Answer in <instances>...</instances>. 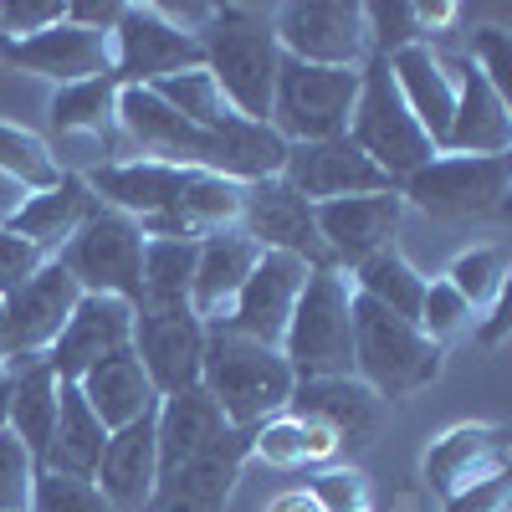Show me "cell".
<instances>
[{"instance_id": "cell-53", "label": "cell", "mask_w": 512, "mask_h": 512, "mask_svg": "<svg viewBox=\"0 0 512 512\" xmlns=\"http://www.w3.org/2000/svg\"><path fill=\"white\" fill-rule=\"evenodd\" d=\"M267 512H318V502H313L303 487H297V492H282V497H272V502H267Z\"/></svg>"}, {"instance_id": "cell-4", "label": "cell", "mask_w": 512, "mask_h": 512, "mask_svg": "<svg viewBox=\"0 0 512 512\" xmlns=\"http://www.w3.org/2000/svg\"><path fill=\"white\" fill-rule=\"evenodd\" d=\"M354 287L344 272L313 267L277 354L287 359L292 379H338L354 374Z\"/></svg>"}, {"instance_id": "cell-6", "label": "cell", "mask_w": 512, "mask_h": 512, "mask_svg": "<svg viewBox=\"0 0 512 512\" xmlns=\"http://www.w3.org/2000/svg\"><path fill=\"white\" fill-rule=\"evenodd\" d=\"M359 98V67H308L282 57L267 128L282 144H323L349 134V113Z\"/></svg>"}, {"instance_id": "cell-41", "label": "cell", "mask_w": 512, "mask_h": 512, "mask_svg": "<svg viewBox=\"0 0 512 512\" xmlns=\"http://www.w3.org/2000/svg\"><path fill=\"white\" fill-rule=\"evenodd\" d=\"M446 282L461 292V303L472 313H487L507 297V251L502 246H466L446 267Z\"/></svg>"}, {"instance_id": "cell-33", "label": "cell", "mask_w": 512, "mask_h": 512, "mask_svg": "<svg viewBox=\"0 0 512 512\" xmlns=\"http://www.w3.org/2000/svg\"><path fill=\"white\" fill-rule=\"evenodd\" d=\"M226 431V415L216 410L200 384L195 390H180V395H164L159 410H154V446H159V472L180 466L190 456H200L210 441Z\"/></svg>"}, {"instance_id": "cell-11", "label": "cell", "mask_w": 512, "mask_h": 512, "mask_svg": "<svg viewBox=\"0 0 512 512\" xmlns=\"http://www.w3.org/2000/svg\"><path fill=\"white\" fill-rule=\"evenodd\" d=\"M512 466V431L497 420H466L441 431L431 446H425L420 477L441 502L472 492L482 482H502Z\"/></svg>"}, {"instance_id": "cell-13", "label": "cell", "mask_w": 512, "mask_h": 512, "mask_svg": "<svg viewBox=\"0 0 512 512\" xmlns=\"http://www.w3.org/2000/svg\"><path fill=\"white\" fill-rule=\"evenodd\" d=\"M313 221H318V241H323L328 267L349 277L359 262L395 246V231L405 221V200H400V190L344 195V200L313 205Z\"/></svg>"}, {"instance_id": "cell-21", "label": "cell", "mask_w": 512, "mask_h": 512, "mask_svg": "<svg viewBox=\"0 0 512 512\" xmlns=\"http://www.w3.org/2000/svg\"><path fill=\"white\" fill-rule=\"evenodd\" d=\"M308 262H297V256H282V251H262V262H256V272L246 277L241 297L226 323L216 328H231L241 338H251V344H267L277 349L282 333H287V318L297 308V292H303L308 282Z\"/></svg>"}, {"instance_id": "cell-2", "label": "cell", "mask_w": 512, "mask_h": 512, "mask_svg": "<svg viewBox=\"0 0 512 512\" xmlns=\"http://www.w3.org/2000/svg\"><path fill=\"white\" fill-rule=\"evenodd\" d=\"M292 369L277 349L251 344L231 328H205V359H200V390L216 400L226 425L256 431L262 420L282 415L292 400Z\"/></svg>"}, {"instance_id": "cell-12", "label": "cell", "mask_w": 512, "mask_h": 512, "mask_svg": "<svg viewBox=\"0 0 512 512\" xmlns=\"http://www.w3.org/2000/svg\"><path fill=\"white\" fill-rule=\"evenodd\" d=\"M246 461H251V431L226 425L200 456L159 472L149 512H226V502H231V492L246 472Z\"/></svg>"}, {"instance_id": "cell-19", "label": "cell", "mask_w": 512, "mask_h": 512, "mask_svg": "<svg viewBox=\"0 0 512 512\" xmlns=\"http://www.w3.org/2000/svg\"><path fill=\"white\" fill-rule=\"evenodd\" d=\"M128 338H134V308L118 303V297L82 292L77 308H72V318H67L62 333H57V344L41 354V359H47V369H52L62 384H77L93 364H103L108 354L128 349Z\"/></svg>"}, {"instance_id": "cell-9", "label": "cell", "mask_w": 512, "mask_h": 512, "mask_svg": "<svg viewBox=\"0 0 512 512\" xmlns=\"http://www.w3.org/2000/svg\"><path fill=\"white\" fill-rule=\"evenodd\" d=\"M277 47L308 67H364L369 62V26L354 0H292L272 11Z\"/></svg>"}, {"instance_id": "cell-43", "label": "cell", "mask_w": 512, "mask_h": 512, "mask_svg": "<svg viewBox=\"0 0 512 512\" xmlns=\"http://www.w3.org/2000/svg\"><path fill=\"white\" fill-rule=\"evenodd\" d=\"M26 512H118V507L88 477H62V472H41L36 466Z\"/></svg>"}, {"instance_id": "cell-10", "label": "cell", "mask_w": 512, "mask_h": 512, "mask_svg": "<svg viewBox=\"0 0 512 512\" xmlns=\"http://www.w3.org/2000/svg\"><path fill=\"white\" fill-rule=\"evenodd\" d=\"M108 41H113V82L118 88H154V82L175 77L185 67H200V41L175 31L149 0L144 6H123Z\"/></svg>"}, {"instance_id": "cell-50", "label": "cell", "mask_w": 512, "mask_h": 512, "mask_svg": "<svg viewBox=\"0 0 512 512\" xmlns=\"http://www.w3.org/2000/svg\"><path fill=\"white\" fill-rule=\"evenodd\" d=\"M446 512H507V477H502V482H482V487H472V492L451 497Z\"/></svg>"}, {"instance_id": "cell-30", "label": "cell", "mask_w": 512, "mask_h": 512, "mask_svg": "<svg viewBox=\"0 0 512 512\" xmlns=\"http://www.w3.org/2000/svg\"><path fill=\"white\" fill-rule=\"evenodd\" d=\"M77 390L88 400V410L103 420V431H123V425L149 420L159 410V395H154L144 364L134 359V349H118L103 364H93L77 379Z\"/></svg>"}, {"instance_id": "cell-24", "label": "cell", "mask_w": 512, "mask_h": 512, "mask_svg": "<svg viewBox=\"0 0 512 512\" xmlns=\"http://www.w3.org/2000/svg\"><path fill=\"white\" fill-rule=\"evenodd\" d=\"M451 72H456V113H451L441 154H507L512 108L502 103V93L466 57H451Z\"/></svg>"}, {"instance_id": "cell-35", "label": "cell", "mask_w": 512, "mask_h": 512, "mask_svg": "<svg viewBox=\"0 0 512 512\" xmlns=\"http://www.w3.org/2000/svg\"><path fill=\"white\" fill-rule=\"evenodd\" d=\"M190 282H195V241L144 236V272H139L134 313H190Z\"/></svg>"}, {"instance_id": "cell-48", "label": "cell", "mask_w": 512, "mask_h": 512, "mask_svg": "<svg viewBox=\"0 0 512 512\" xmlns=\"http://www.w3.org/2000/svg\"><path fill=\"white\" fill-rule=\"evenodd\" d=\"M47 262H52V256H41L31 241H21L16 231L0 226V303H6L11 292H21Z\"/></svg>"}, {"instance_id": "cell-16", "label": "cell", "mask_w": 512, "mask_h": 512, "mask_svg": "<svg viewBox=\"0 0 512 512\" xmlns=\"http://www.w3.org/2000/svg\"><path fill=\"white\" fill-rule=\"evenodd\" d=\"M282 180L303 195L308 205L323 200H344V195H379V190H400L374 159L359 154L349 134L323 139V144H287Z\"/></svg>"}, {"instance_id": "cell-7", "label": "cell", "mask_w": 512, "mask_h": 512, "mask_svg": "<svg viewBox=\"0 0 512 512\" xmlns=\"http://www.w3.org/2000/svg\"><path fill=\"white\" fill-rule=\"evenodd\" d=\"M62 272L93 297H118V303L139 308V272H144V226L134 216L98 205L82 231L52 256Z\"/></svg>"}, {"instance_id": "cell-38", "label": "cell", "mask_w": 512, "mask_h": 512, "mask_svg": "<svg viewBox=\"0 0 512 512\" xmlns=\"http://www.w3.org/2000/svg\"><path fill=\"white\" fill-rule=\"evenodd\" d=\"M425 282H431V277H420L395 246L379 251V256H369V262H359V267L349 272V287H354L359 297H369V303L390 308L395 318H410V323H415V313H420Z\"/></svg>"}, {"instance_id": "cell-45", "label": "cell", "mask_w": 512, "mask_h": 512, "mask_svg": "<svg viewBox=\"0 0 512 512\" xmlns=\"http://www.w3.org/2000/svg\"><path fill=\"white\" fill-rule=\"evenodd\" d=\"M303 492L318 502V512H369V477L359 466H323Z\"/></svg>"}, {"instance_id": "cell-28", "label": "cell", "mask_w": 512, "mask_h": 512, "mask_svg": "<svg viewBox=\"0 0 512 512\" xmlns=\"http://www.w3.org/2000/svg\"><path fill=\"white\" fill-rule=\"evenodd\" d=\"M241 190L246 185H231L221 175L195 169L190 185L175 195V205L149 216V221H139V226H144V236H164V241H200V236L231 231L241 221Z\"/></svg>"}, {"instance_id": "cell-29", "label": "cell", "mask_w": 512, "mask_h": 512, "mask_svg": "<svg viewBox=\"0 0 512 512\" xmlns=\"http://www.w3.org/2000/svg\"><path fill=\"white\" fill-rule=\"evenodd\" d=\"M98 210V195L88 190L82 175H62L52 190H36L16 205V216L6 221V231H16L21 241H31L41 256H57L77 231Z\"/></svg>"}, {"instance_id": "cell-5", "label": "cell", "mask_w": 512, "mask_h": 512, "mask_svg": "<svg viewBox=\"0 0 512 512\" xmlns=\"http://www.w3.org/2000/svg\"><path fill=\"white\" fill-rule=\"evenodd\" d=\"M349 139L395 185H405L415 169H425L436 159V144L425 139V128L410 118V108H405L384 57H369L359 67V98H354V113H349Z\"/></svg>"}, {"instance_id": "cell-26", "label": "cell", "mask_w": 512, "mask_h": 512, "mask_svg": "<svg viewBox=\"0 0 512 512\" xmlns=\"http://www.w3.org/2000/svg\"><path fill=\"white\" fill-rule=\"evenodd\" d=\"M390 77L395 88L410 108V118L425 128V139L446 144V128H451V113H456V72H451V57L436 52L431 41H420V47H405L390 57Z\"/></svg>"}, {"instance_id": "cell-18", "label": "cell", "mask_w": 512, "mask_h": 512, "mask_svg": "<svg viewBox=\"0 0 512 512\" xmlns=\"http://www.w3.org/2000/svg\"><path fill=\"white\" fill-rule=\"evenodd\" d=\"M134 359L144 364L154 395H180L200 384L205 359V323L195 313H134V338H128Z\"/></svg>"}, {"instance_id": "cell-22", "label": "cell", "mask_w": 512, "mask_h": 512, "mask_svg": "<svg viewBox=\"0 0 512 512\" xmlns=\"http://www.w3.org/2000/svg\"><path fill=\"white\" fill-rule=\"evenodd\" d=\"M118 128L139 144V159L180 164V169H205L210 134L185 123L154 88H118Z\"/></svg>"}, {"instance_id": "cell-27", "label": "cell", "mask_w": 512, "mask_h": 512, "mask_svg": "<svg viewBox=\"0 0 512 512\" xmlns=\"http://www.w3.org/2000/svg\"><path fill=\"white\" fill-rule=\"evenodd\" d=\"M154 482H159L154 415L123 425V431H108V446H103V461H98V472H93V487H98L118 512H149Z\"/></svg>"}, {"instance_id": "cell-3", "label": "cell", "mask_w": 512, "mask_h": 512, "mask_svg": "<svg viewBox=\"0 0 512 512\" xmlns=\"http://www.w3.org/2000/svg\"><path fill=\"white\" fill-rule=\"evenodd\" d=\"M349 313H354V379H364L384 405L410 400L441 379L446 349H436L410 318H395L390 308L369 303L359 292Z\"/></svg>"}, {"instance_id": "cell-42", "label": "cell", "mask_w": 512, "mask_h": 512, "mask_svg": "<svg viewBox=\"0 0 512 512\" xmlns=\"http://www.w3.org/2000/svg\"><path fill=\"white\" fill-rule=\"evenodd\" d=\"M477 323V313L461 303V292L446 282V277H431L425 282V297H420V313H415V328L431 338L436 349H446L456 333H466Z\"/></svg>"}, {"instance_id": "cell-44", "label": "cell", "mask_w": 512, "mask_h": 512, "mask_svg": "<svg viewBox=\"0 0 512 512\" xmlns=\"http://www.w3.org/2000/svg\"><path fill=\"white\" fill-rule=\"evenodd\" d=\"M364 26H369V57H384V62L425 41L410 0H374V6H364Z\"/></svg>"}, {"instance_id": "cell-55", "label": "cell", "mask_w": 512, "mask_h": 512, "mask_svg": "<svg viewBox=\"0 0 512 512\" xmlns=\"http://www.w3.org/2000/svg\"><path fill=\"white\" fill-rule=\"evenodd\" d=\"M0 328H6V303H0ZM0 364H6V338H0Z\"/></svg>"}, {"instance_id": "cell-15", "label": "cell", "mask_w": 512, "mask_h": 512, "mask_svg": "<svg viewBox=\"0 0 512 512\" xmlns=\"http://www.w3.org/2000/svg\"><path fill=\"white\" fill-rule=\"evenodd\" d=\"M0 62H11L31 77H47L57 88H72V82L113 72V41L108 31H88L62 16L57 26L36 36H0Z\"/></svg>"}, {"instance_id": "cell-46", "label": "cell", "mask_w": 512, "mask_h": 512, "mask_svg": "<svg viewBox=\"0 0 512 512\" xmlns=\"http://www.w3.org/2000/svg\"><path fill=\"white\" fill-rule=\"evenodd\" d=\"M31 482H36V456L11 431H0V512H26Z\"/></svg>"}, {"instance_id": "cell-31", "label": "cell", "mask_w": 512, "mask_h": 512, "mask_svg": "<svg viewBox=\"0 0 512 512\" xmlns=\"http://www.w3.org/2000/svg\"><path fill=\"white\" fill-rule=\"evenodd\" d=\"M282 164H287V144L267 123L231 118L226 128L210 134L205 175H221L231 185H262V180H282Z\"/></svg>"}, {"instance_id": "cell-39", "label": "cell", "mask_w": 512, "mask_h": 512, "mask_svg": "<svg viewBox=\"0 0 512 512\" xmlns=\"http://www.w3.org/2000/svg\"><path fill=\"white\" fill-rule=\"evenodd\" d=\"M154 93L175 108L185 123L205 128V134H216V128H226L231 118H241V113L226 103V93L216 88V77H210L205 67H185V72H175V77L154 82Z\"/></svg>"}, {"instance_id": "cell-34", "label": "cell", "mask_w": 512, "mask_h": 512, "mask_svg": "<svg viewBox=\"0 0 512 512\" xmlns=\"http://www.w3.org/2000/svg\"><path fill=\"white\" fill-rule=\"evenodd\" d=\"M6 374H11V420L6 431L41 461L52 441V425H57V374L47 369V359H6Z\"/></svg>"}, {"instance_id": "cell-32", "label": "cell", "mask_w": 512, "mask_h": 512, "mask_svg": "<svg viewBox=\"0 0 512 512\" xmlns=\"http://www.w3.org/2000/svg\"><path fill=\"white\" fill-rule=\"evenodd\" d=\"M62 384V379H57ZM103 446H108V431L103 420L88 410V400H82L77 384H62L57 390V425H52V441L47 451H41V472H62V477H88L98 472L103 461Z\"/></svg>"}, {"instance_id": "cell-14", "label": "cell", "mask_w": 512, "mask_h": 512, "mask_svg": "<svg viewBox=\"0 0 512 512\" xmlns=\"http://www.w3.org/2000/svg\"><path fill=\"white\" fill-rule=\"evenodd\" d=\"M282 415L323 425L338 441V451H364V446L379 441L384 420H390V405H384L364 379L338 374V379H297Z\"/></svg>"}, {"instance_id": "cell-37", "label": "cell", "mask_w": 512, "mask_h": 512, "mask_svg": "<svg viewBox=\"0 0 512 512\" xmlns=\"http://www.w3.org/2000/svg\"><path fill=\"white\" fill-rule=\"evenodd\" d=\"M52 128L57 134H93V139H113L118 134V82L113 72L72 82V88L52 93Z\"/></svg>"}, {"instance_id": "cell-25", "label": "cell", "mask_w": 512, "mask_h": 512, "mask_svg": "<svg viewBox=\"0 0 512 512\" xmlns=\"http://www.w3.org/2000/svg\"><path fill=\"white\" fill-rule=\"evenodd\" d=\"M195 169H180V164H159V159H108L98 164L88 180V190L98 195V205L118 210V216H134V221H149L159 210L175 205V195L190 185Z\"/></svg>"}, {"instance_id": "cell-20", "label": "cell", "mask_w": 512, "mask_h": 512, "mask_svg": "<svg viewBox=\"0 0 512 512\" xmlns=\"http://www.w3.org/2000/svg\"><path fill=\"white\" fill-rule=\"evenodd\" d=\"M82 287L62 272V262H47L21 292L6 297V328H0V338H6V359H41L52 344L62 323L72 318Z\"/></svg>"}, {"instance_id": "cell-8", "label": "cell", "mask_w": 512, "mask_h": 512, "mask_svg": "<svg viewBox=\"0 0 512 512\" xmlns=\"http://www.w3.org/2000/svg\"><path fill=\"white\" fill-rule=\"evenodd\" d=\"M507 190H512L507 154H436L400 185V200L425 210V216L472 221V216H497L507 205Z\"/></svg>"}, {"instance_id": "cell-52", "label": "cell", "mask_w": 512, "mask_h": 512, "mask_svg": "<svg viewBox=\"0 0 512 512\" xmlns=\"http://www.w3.org/2000/svg\"><path fill=\"white\" fill-rule=\"evenodd\" d=\"M456 16H461V6H451V0H436V6H415V21H420V36H425V41L441 36L446 26H456Z\"/></svg>"}, {"instance_id": "cell-47", "label": "cell", "mask_w": 512, "mask_h": 512, "mask_svg": "<svg viewBox=\"0 0 512 512\" xmlns=\"http://www.w3.org/2000/svg\"><path fill=\"white\" fill-rule=\"evenodd\" d=\"M466 62H472L492 82V88L502 93V103L512 108V36L502 26H482L472 36V57H466Z\"/></svg>"}, {"instance_id": "cell-17", "label": "cell", "mask_w": 512, "mask_h": 512, "mask_svg": "<svg viewBox=\"0 0 512 512\" xmlns=\"http://www.w3.org/2000/svg\"><path fill=\"white\" fill-rule=\"evenodd\" d=\"M236 226L262 251H282V256L308 262V267H328L323 241H318V221H313V205L297 195L287 180L246 185L241 190V221Z\"/></svg>"}, {"instance_id": "cell-40", "label": "cell", "mask_w": 512, "mask_h": 512, "mask_svg": "<svg viewBox=\"0 0 512 512\" xmlns=\"http://www.w3.org/2000/svg\"><path fill=\"white\" fill-rule=\"evenodd\" d=\"M0 175H11L21 190L36 195V190H52L67 169L57 164L52 144L41 134H31L21 123H0Z\"/></svg>"}, {"instance_id": "cell-51", "label": "cell", "mask_w": 512, "mask_h": 512, "mask_svg": "<svg viewBox=\"0 0 512 512\" xmlns=\"http://www.w3.org/2000/svg\"><path fill=\"white\" fill-rule=\"evenodd\" d=\"M118 11H123L118 0H108V6H103V0H72V6H67V21L88 26V31H113Z\"/></svg>"}, {"instance_id": "cell-1", "label": "cell", "mask_w": 512, "mask_h": 512, "mask_svg": "<svg viewBox=\"0 0 512 512\" xmlns=\"http://www.w3.org/2000/svg\"><path fill=\"white\" fill-rule=\"evenodd\" d=\"M195 41H200V67L216 77V88L226 93V103L241 118H251V123H267L272 88H277V67H282L272 11L216 6L210 26Z\"/></svg>"}, {"instance_id": "cell-49", "label": "cell", "mask_w": 512, "mask_h": 512, "mask_svg": "<svg viewBox=\"0 0 512 512\" xmlns=\"http://www.w3.org/2000/svg\"><path fill=\"white\" fill-rule=\"evenodd\" d=\"M67 16V0H6L0 6V36H36Z\"/></svg>"}, {"instance_id": "cell-36", "label": "cell", "mask_w": 512, "mask_h": 512, "mask_svg": "<svg viewBox=\"0 0 512 512\" xmlns=\"http://www.w3.org/2000/svg\"><path fill=\"white\" fill-rule=\"evenodd\" d=\"M338 441L313 420H297V415H272L251 431V461H267L277 472H292V466H333Z\"/></svg>"}, {"instance_id": "cell-23", "label": "cell", "mask_w": 512, "mask_h": 512, "mask_svg": "<svg viewBox=\"0 0 512 512\" xmlns=\"http://www.w3.org/2000/svg\"><path fill=\"white\" fill-rule=\"evenodd\" d=\"M256 262H262V246H256L241 226L231 231H216V236H200L195 241V282H190V313L216 328L231 318L236 297L246 287V277L256 272Z\"/></svg>"}, {"instance_id": "cell-54", "label": "cell", "mask_w": 512, "mask_h": 512, "mask_svg": "<svg viewBox=\"0 0 512 512\" xmlns=\"http://www.w3.org/2000/svg\"><path fill=\"white\" fill-rule=\"evenodd\" d=\"M6 420H11V374L0 364V431H6Z\"/></svg>"}]
</instances>
